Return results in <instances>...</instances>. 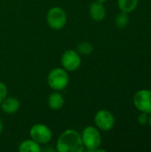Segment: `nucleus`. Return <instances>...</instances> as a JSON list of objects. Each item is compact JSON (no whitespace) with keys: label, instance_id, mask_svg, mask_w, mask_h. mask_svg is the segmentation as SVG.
Segmentation results:
<instances>
[{"label":"nucleus","instance_id":"1","mask_svg":"<svg viewBox=\"0 0 151 152\" xmlns=\"http://www.w3.org/2000/svg\"><path fill=\"white\" fill-rule=\"evenodd\" d=\"M85 150L81 134L73 129L64 131L58 138L56 151L59 152H83Z\"/></svg>","mask_w":151,"mask_h":152},{"label":"nucleus","instance_id":"2","mask_svg":"<svg viewBox=\"0 0 151 152\" xmlns=\"http://www.w3.org/2000/svg\"><path fill=\"white\" fill-rule=\"evenodd\" d=\"M69 82V77L63 68H55L52 69L47 77L48 86L54 91L65 89Z\"/></svg>","mask_w":151,"mask_h":152},{"label":"nucleus","instance_id":"3","mask_svg":"<svg viewBox=\"0 0 151 152\" xmlns=\"http://www.w3.org/2000/svg\"><path fill=\"white\" fill-rule=\"evenodd\" d=\"M84 147L89 152H96L101 144L100 131L93 126L85 127L81 134Z\"/></svg>","mask_w":151,"mask_h":152},{"label":"nucleus","instance_id":"4","mask_svg":"<svg viewBox=\"0 0 151 152\" xmlns=\"http://www.w3.org/2000/svg\"><path fill=\"white\" fill-rule=\"evenodd\" d=\"M46 21L53 29H61L67 22V14L65 11L58 6L51 8L46 14Z\"/></svg>","mask_w":151,"mask_h":152},{"label":"nucleus","instance_id":"5","mask_svg":"<svg viewBox=\"0 0 151 152\" xmlns=\"http://www.w3.org/2000/svg\"><path fill=\"white\" fill-rule=\"evenodd\" d=\"M134 107L140 111L147 114L151 113V90L141 89L137 91L133 98Z\"/></svg>","mask_w":151,"mask_h":152},{"label":"nucleus","instance_id":"6","mask_svg":"<svg viewBox=\"0 0 151 152\" xmlns=\"http://www.w3.org/2000/svg\"><path fill=\"white\" fill-rule=\"evenodd\" d=\"M29 135L32 140L36 141L39 144H47L53 137V133L51 129L44 124L34 125L30 131Z\"/></svg>","mask_w":151,"mask_h":152},{"label":"nucleus","instance_id":"7","mask_svg":"<svg viewBox=\"0 0 151 152\" xmlns=\"http://www.w3.org/2000/svg\"><path fill=\"white\" fill-rule=\"evenodd\" d=\"M94 123L101 131H110L115 126V118L113 114L107 110H100L94 116Z\"/></svg>","mask_w":151,"mask_h":152},{"label":"nucleus","instance_id":"8","mask_svg":"<svg viewBox=\"0 0 151 152\" xmlns=\"http://www.w3.org/2000/svg\"><path fill=\"white\" fill-rule=\"evenodd\" d=\"M62 68L67 71H75L81 65L80 54L72 49L67 50L63 53L61 59Z\"/></svg>","mask_w":151,"mask_h":152},{"label":"nucleus","instance_id":"9","mask_svg":"<svg viewBox=\"0 0 151 152\" xmlns=\"http://www.w3.org/2000/svg\"><path fill=\"white\" fill-rule=\"evenodd\" d=\"M90 17L95 21H101L106 17V8L104 4L99 3L97 1L93 2L89 8Z\"/></svg>","mask_w":151,"mask_h":152},{"label":"nucleus","instance_id":"10","mask_svg":"<svg viewBox=\"0 0 151 152\" xmlns=\"http://www.w3.org/2000/svg\"><path fill=\"white\" fill-rule=\"evenodd\" d=\"M20 101L15 97H6L1 103L2 110L6 114H13L20 109Z\"/></svg>","mask_w":151,"mask_h":152},{"label":"nucleus","instance_id":"11","mask_svg":"<svg viewBox=\"0 0 151 152\" xmlns=\"http://www.w3.org/2000/svg\"><path fill=\"white\" fill-rule=\"evenodd\" d=\"M64 102H65V101H64L63 96L60 93H58V91L51 94L49 95L48 101H47L49 108L53 110H61L64 106Z\"/></svg>","mask_w":151,"mask_h":152},{"label":"nucleus","instance_id":"12","mask_svg":"<svg viewBox=\"0 0 151 152\" xmlns=\"http://www.w3.org/2000/svg\"><path fill=\"white\" fill-rule=\"evenodd\" d=\"M41 151L40 144L32 139L23 141L19 146L20 152H40Z\"/></svg>","mask_w":151,"mask_h":152},{"label":"nucleus","instance_id":"13","mask_svg":"<svg viewBox=\"0 0 151 152\" xmlns=\"http://www.w3.org/2000/svg\"><path fill=\"white\" fill-rule=\"evenodd\" d=\"M139 4V0H117V6L121 12L130 13L133 12Z\"/></svg>","mask_w":151,"mask_h":152},{"label":"nucleus","instance_id":"14","mask_svg":"<svg viewBox=\"0 0 151 152\" xmlns=\"http://www.w3.org/2000/svg\"><path fill=\"white\" fill-rule=\"evenodd\" d=\"M129 23V16L127 12H119L116 19H115V24L118 28H125Z\"/></svg>","mask_w":151,"mask_h":152},{"label":"nucleus","instance_id":"15","mask_svg":"<svg viewBox=\"0 0 151 152\" xmlns=\"http://www.w3.org/2000/svg\"><path fill=\"white\" fill-rule=\"evenodd\" d=\"M93 51V46L89 42H81L77 46V52L79 54L90 55Z\"/></svg>","mask_w":151,"mask_h":152},{"label":"nucleus","instance_id":"16","mask_svg":"<svg viewBox=\"0 0 151 152\" xmlns=\"http://www.w3.org/2000/svg\"><path fill=\"white\" fill-rule=\"evenodd\" d=\"M6 97H7V87L3 82L0 81V105Z\"/></svg>","mask_w":151,"mask_h":152},{"label":"nucleus","instance_id":"17","mask_svg":"<svg viewBox=\"0 0 151 152\" xmlns=\"http://www.w3.org/2000/svg\"><path fill=\"white\" fill-rule=\"evenodd\" d=\"M148 119H149V114L144 113V112H141L138 116V123L142 126H145L148 124Z\"/></svg>","mask_w":151,"mask_h":152},{"label":"nucleus","instance_id":"18","mask_svg":"<svg viewBox=\"0 0 151 152\" xmlns=\"http://www.w3.org/2000/svg\"><path fill=\"white\" fill-rule=\"evenodd\" d=\"M3 130H4V124H3V121L0 119V134H2Z\"/></svg>","mask_w":151,"mask_h":152},{"label":"nucleus","instance_id":"19","mask_svg":"<svg viewBox=\"0 0 151 152\" xmlns=\"http://www.w3.org/2000/svg\"><path fill=\"white\" fill-rule=\"evenodd\" d=\"M150 116H149V119H148V124H149V126H150L151 128V113L150 114H149Z\"/></svg>","mask_w":151,"mask_h":152},{"label":"nucleus","instance_id":"20","mask_svg":"<svg viewBox=\"0 0 151 152\" xmlns=\"http://www.w3.org/2000/svg\"><path fill=\"white\" fill-rule=\"evenodd\" d=\"M97 2H99V3H101V4H104V3H106V1L107 0H96Z\"/></svg>","mask_w":151,"mask_h":152},{"label":"nucleus","instance_id":"21","mask_svg":"<svg viewBox=\"0 0 151 152\" xmlns=\"http://www.w3.org/2000/svg\"><path fill=\"white\" fill-rule=\"evenodd\" d=\"M44 151H55L54 150H52V149H47V150H44Z\"/></svg>","mask_w":151,"mask_h":152}]
</instances>
